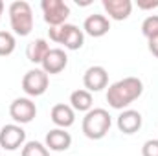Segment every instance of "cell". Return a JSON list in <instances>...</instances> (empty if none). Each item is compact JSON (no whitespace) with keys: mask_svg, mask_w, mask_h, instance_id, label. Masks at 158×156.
Here are the masks:
<instances>
[{"mask_svg":"<svg viewBox=\"0 0 158 156\" xmlns=\"http://www.w3.org/2000/svg\"><path fill=\"white\" fill-rule=\"evenodd\" d=\"M143 94V83L140 77H123L107 88V103L114 110H123Z\"/></svg>","mask_w":158,"mask_h":156,"instance_id":"1","label":"cell"},{"mask_svg":"<svg viewBox=\"0 0 158 156\" xmlns=\"http://www.w3.org/2000/svg\"><path fill=\"white\" fill-rule=\"evenodd\" d=\"M9 24L15 35L28 37L33 30V9L26 0H15L7 7Z\"/></svg>","mask_w":158,"mask_h":156,"instance_id":"2","label":"cell"},{"mask_svg":"<svg viewBox=\"0 0 158 156\" xmlns=\"http://www.w3.org/2000/svg\"><path fill=\"white\" fill-rule=\"evenodd\" d=\"M110 127H112V116L105 109H92V110H88L85 114V117H83V123H81L83 134L88 140H101V138H105L107 132L110 130Z\"/></svg>","mask_w":158,"mask_h":156,"instance_id":"3","label":"cell"},{"mask_svg":"<svg viewBox=\"0 0 158 156\" xmlns=\"http://www.w3.org/2000/svg\"><path fill=\"white\" fill-rule=\"evenodd\" d=\"M48 35L50 40L63 44L66 50H79L85 44V33L76 24H63L59 28H50Z\"/></svg>","mask_w":158,"mask_h":156,"instance_id":"4","label":"cell"},{"mask_svg":"<svg viewBox=\"0 0 158 156\" xmlns=\"http://www.w3.org/2000/svg\"><path fill=\"white\" fill-rule=\"evenodd\" d=\"M40 9L44 15V22L50 28H59L66 24V18L70 17V7L63 0H42Z\"/></svg>","mask_w":158,"mask_h":156,"instance_id":"5","label":"cell"},{"mask_svg":"<svg viewBox=\"0 0 158 156\" xmlns=\"http://www.w3.org/2000/svg\"><path fill=\"white\" fill-rule=\"evenodd\" d=\"M50 77L42 68H33L28 70L22 77V90L28 97H39L48 90Z\"/></svg>","mask_w":158,"mask_h":156,"instance_id":"6","label":"cell"},{"mask_svg":"<svg viewBox=\"0 0 158 156\" xmlns=\"http://www.w3.org/2000/svg\"><path fill=\"white\" fill-rule=\"evenodd\" d=\"M24 143H26V130L20 125L9 123L0 129V147L4 151H17L24 147Z\"/></svg>","mask_w":158,"mask_h":156,"instance_id":"7","label":"cell"},{"mask_svg":"<svg viewBox=\"0 0 158 156\" xmlns=\"http://www.w3.org/2000/svg\"><path fill=\"white\" fill-rule=\"evenodd\" d=\"M9 116L17 125H26L37 116V105L30 97H17L9 105Z\"/></svg>","mask_w":158,"mask_h":156,"instance_id":"8","label":"cell"},{"mask_svg":"<svg viewBox=\"0 0 158 156\" xmlns=\"http://www.w3.org/2000/svg\"><path fill=\"white\" fill-rule=\"evenodd\" d=\"M83 84H85V90H88L90 94L92 92H101L103 88L109 86V72L99 64L90 66L83 74Z\"/></svg>","mask_w":158,"mask_h":156,"instance_id":"9","label":"cell"},{"mask_svg":"<svg viewBox=\"0 0 158 156\" xmlns=\"http://www.w3.org/2000/svg\"><path fill=\"white\" fill-rule=\"evenodd\" d=\"M42 70L48 74V76H55V74H61L66 66H68V55L64 50L61 48H50V51L46 53L44 61L40 63Z\"/></svg>","mask_w":158,"mask_h":156,"instance_id":"10","label":"cell"},{"mask_svg":"<svg viewBox=\"0 0 158 156\" xmlns=\"http://www.w3.org/2000/svg\"><path fill=\"white\" fill-rule=\"evenodd\" d=\"M109 30H110V20L105 15H99V13L88 15L83 22V33H86L94 39H99V37L107 35Z\"/></svg>","mask_w":158,"mask_h":156,"instance_id":"11","label":"cell"},{"mask_svg":"<svg viewBox=\"0 0 158 156\" xmlns=\"http://www.w3.org/2000/svg\"><path fill=\"white\" fill-rule=\"evenodd\" d=\"M44 145L48 147V151H55V153H63L68 151L72 145V136L70 132H66V129H52L46 134Z\"/></svg>","mask_w":158,"mask_h":156,"instance_id":"12","label":"cell"},{"mask_svg":"<svg viewBox=\"0 0 158 156\" xmlns=\"http://www.w3.org/2000/svg\"><path fill=\"white\" fill-rule=\"evenodd\" d=\"M142 123H143L142 114L138 110H132V109L121 110V114L118 116V121H116L119 132H123V134H134V132H138L142 129Z\"/></svg>","mask_w":158,"mask_h":156,"instance_id":"13","label":"cell"},{"mask_svg":"<svg viewBox=\"0 0 158 156\" xmlns=\"http://www.w3.org/2000/svg\"><path fill=\"white\" fill-rule=\"evenodd\" d=\"M103 9L112 20H127L132 11V2L131 0H103Z\"/></svg>","mask_w":158,"mask_h":156,"instance_id":"14","label":"cell"},{"mask_svg":"<svg viewBox=\"0 0 158 156\" xmlns=\"http://www.w3.org/2000/svg\"><path fill=\"white\" fill-rule=\"evenodd\" d=\"M50 117L57 125V129H68L76 123V110L66 103H59V105H53Z\"/></svg>","mask_w":158,"mask_h":156,"instance_id":"15","label":"cell"},{"mask_svg":"<svg viewBox=\"0 0 158 156\" xmlns=\"http://www.w3.org/2000/svg\"><path fill=\"white\" fill-rule=\"evenodd\" d=\"M92 105H94V99H92V94L85 88H79L74 90L70 94V107L76 110V112H88L92 110Z\"/></svg>","mask_w":158,"mask_h":156,"instance_id":"16","label":"cell"},{"mask_svg":"<svg viewBox=\"0 0 158 156\" xmlns=\"http://www.w3.org/2000/svg\"><path fill=\"white\" fill-rule=\"evenodd\" d=\"M50 51V44L46 42V39H35L31 40L26 48V57L30 63L33 64H40L46 57V53Z\"/></svg>","mask_w":158,"mask_h":156,"instance_id":"17","label":"cell"},{"mask_svg":"<svg viewBox=\"0 0 158 156\" xmlns=\"http://www.w3.org/2000/svg\"><path fill=\"white\" fill-rule=\"evenodd\" d=\"M17 40L11 31H0V57H7L15 51Z\"/></svg>","mask_w":158,"mask_h":156,"instance_id":"18","label":"cell"},{"mask_svg":"<svg viewBox=\"0 0 158 156\" xmlns=\"http://www.w3.org/2000/svg\"><path fill=\"white\" fill-rule=\"evenodd\" d=\"M20 154L22 156H50V151L40 142H26Z\"/></svg>","mask_w":158,"mask_h":156,"instance_id":"19","label":"cell"},{"mask_svg":"<svg viewBox=\"0 0 158 156\" xmlns=\"http://www.w3.org/2000/svg\"><path fill=\"white\" fill-rule=\"evenodd\" d=\"M142 33L147 40L153 39V37H158V15H149L142 22Z\"/></svg>","mask_w":158,"mask_h":156,"instance_id":"20","label":"cell"},{"mask_svg":"<svg viewBox=\"0 0 158 156\" xmlns=\"http://www.w3.org/2000/svg\"><path fill=\"white\" fill-rule=\"evenodd\" d=\"M142 156H158V140H147L142 145Z\"/></svg>","mask_w":158,"mask_h":156,"instance_id":"21","label":"cell"},{"mask_svg":"<svg viewBox=\"0 0 158 156\" xmlns=\"http://www.w3.org/2000/svg\"><path fill=\"white\" fill-rule=\"evenodd\" d=\"M136 6H138V9H143V11H147V9H155L158 7V0H138L136 2Z\"/></svg>","mask_w":158,"mask_h":156,"instance_id":"22","label":"cell"},{"mask_svg":"<svg viewBox=\"0 0 158 156\" xmlns=\"http://www.w3.org/2000/svg\"><path fill=\"white\" fill-rule=\"evenodd\" d=\"M149 51L155 55L158 59V37H153V39H149Z\"/></svg>","mask_w":158,"mask_h":156,"instance_id":"23","label":"cell"},{"mask_svg":"<svg viewBox=\"0 0 158 156\" xmlns=\"http://www.w3.org/2000/svg\"><path fill=\"white\" fill-rule=\"evenodd\" d=\"M2 13H4V2L0 0V18H2Z\"/></svg>","mask_w":158,"mask_h":156,"instance_id":"24","label":"cell"}]
</instances>
